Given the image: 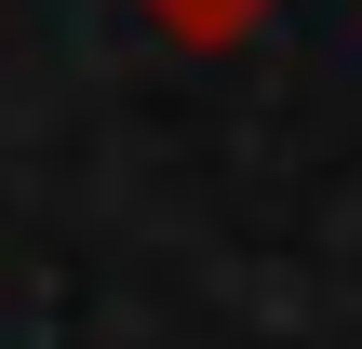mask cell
Segmentation results:
<instances>
[{
    "mask_svg": "<svg viewBox=\"0 0 362 349\" xmlns=\"http://www.w3.org/2000/svg\"><path fill=\"white\" fill-rule=\"evenodd\" d=\"M134 13H148L161 40H188V54H228V40H242V27H269L282 0H134Z\"/></svg>",
    "mask_w": 362,
    "mask_h": 349,
    "instance_id": "1",
    "label": "cell"
}]
</instances>
